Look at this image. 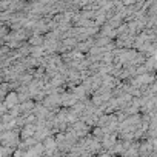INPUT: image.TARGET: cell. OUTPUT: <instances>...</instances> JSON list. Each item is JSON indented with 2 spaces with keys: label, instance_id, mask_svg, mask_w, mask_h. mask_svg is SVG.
<instances>
[{
  "label": "cell",
  "instance_id": "obj_1",
  "mask_svg": "<svg viewBox=\"0 0 157 157\" xmlns=\"http://www.w3.org/2000/svg\"><path fill=\"white\" fill-rule=\"evenodd\" d=\"M19 103H20V100H19L17 93H6V97H5V102H3L5 108L11 109V108H16Z\"/></svg>",
  "mask_w": 157,
  "mask_h": 157
},
{
  "label": "cell",
  "instance_id": "obj_3",
  "mask_svg": "<svg viewBox=\"0 0 157 157\" xmlns=\"http://www.w3.org/2000/svg\"><path fill=\"white\" fill-rule=\"evenodd\" d=\"M43 40H45V36H42V34H34V36L29 39V45H31V46H43Z\"/></svg>",
  "mask_w": 157,
  "mask_h": 157
},
{
  "label": "cell",
  "instance_id": "obj_2",
  "mask_svg": "<svg viewBox=\"0 0 157 157\" xmlns=\"http://www.w3.org/2000/svg\"><path fill=\"white\" fill-rule=\"evenodd\" d=\"M34 132H36V125L34 123H25L20 136H22V139H31V137H34Z\"/></svg>",
  "mask_w": 157,
  "mask_h": 157
}]
</instances>
